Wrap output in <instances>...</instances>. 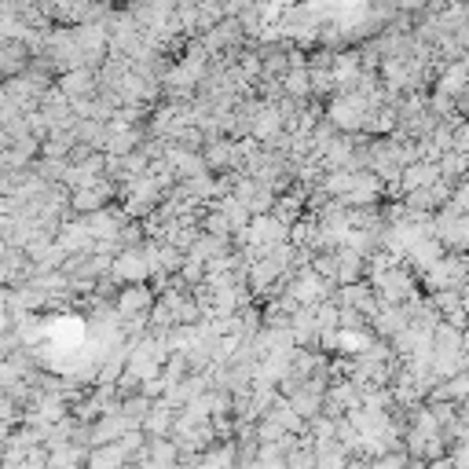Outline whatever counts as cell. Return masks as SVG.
Segmentation results:
<instances>
[{
    "label": "cell",
    "instance_id": "obj_1",
    "mask_svg": "<svg viewBox=\"0 0 469 469\" xmlns=\"http://www.w3.org/2000/svg\"><path fill=\"white\" fill-rule=\"evenodd\" d=\"M151 305H154V290H151L147 283H125V287L114 294V312H118V319L151 312Z\"/></svg>",
    "mask_w": 469,
    "mask_h": 469
},
{
    "label": "cell",
    "instance_id": "obj_2",
    "mask_svg": "<svg viewBox=\"0 0 469 469\" xmlns=\"http://www.w3.org/2000/svg\"><path fill=\"white\" fill-rule=\"evenodd\" d=\"M59 92L66 100H84V96H96V73L88 66H77V70H66L59 73Z\"/></svg>",
    "mask_w": 469,
    "mask_h": 469
},
{
    "label": "cell",
    "instance_id": "obj_3",
    "mask_svg": "<svg viewBox=\"0 0 469 469\" xmlns=\"http://www.w3.org/2000/svg\"><path fill=\"white\" fill-rule=\"evenodd\" d=\"M172 418H176V411H172V407H165L161 400H154V404H151V411H147V418L140 422V429H143V436H147V440H151V436H169Z\"/></svg>",
    "mask_w": 469,
    "mask_h": 469
},
{
    "label": "cell",
    "instance_id": "obj_4",
    "mask_svg": "<svg viewBox=\"0 0 469 469\" xmlns=\"http://www.w3.org/2000/svg\"><path fill=\"white\" fill-rule=\"evenodd\" d=\"M465 154H458V151H444L440 158H436V169H440V176L444 180H462L465 176Z\"/></svg>",
    "mask_w": 469,
    "mask_h": 469
},
{
    "label": "cell",
    "instance_id": "obj_5",
    "mask_svg": "<svg viewBox=\"0 0 469 469\" xmlns=\"http://www.w3.org/2000/svg\"><path fill=\"white\" fill-rule=\"evenodd\" d=\"M151 404H154V400H147L143 393H129V396H122V415H125L132 425H140V422L147 418Z\"/></svg>",
    "mask_w": 469,
    "mask_h": 469
},
{
    "label": "cell",
    "instance_id": "obj_6",
    "mask_svg": "<svg viewBox=\"0 0 469 469\" xmlns=\"http://www.w3.org/2000/svg\"><path fill=\"white\" fill-rule=\"evenodd\" d=\"M19 411H23V407H19V404H15V400H12L5 389H0V422L19 425Z\"/></svg>",
    "mask_w": 469,
    "mask_h": 469
},
{
    "label": "cell",
    "instance_id": "obj_7",
    "mask_svg": "<svg viewBox=\"0 0 469 469\" xmlns=\"http://www.w3.org/2000/svg\"><path fill=\"white\" fill-rule=\"evenodd\" d=\"M23 469H48V451H44V444H37V447H30V451L23 454Z\"/></svg>",
    "mask_w": 469,
    "mask_h": 469
},
{
    "label": "cell",
    "instance_id": "obj_8",
    "mask_svg": "<svg viewBox=\"0 0 469 469\" xmlns=\"http://www.w3.org/2000/svg\"><path fill=\"white\" fill-rule=\"evenodd\" d=\"M422 469H451V458L444 454V458H433V462H425Z\"/></svg>",
    "mask_w": 469,
    "mask_h": 469
},
{
    "label": "cell",
    "instance_id": "obj_9",
    "mask_svg": "<svg viewBox=\"0 0 469 469\" xmlns=\"http://www.w3.org/2000/svg\"><path fill=\"white\" fill-rule=\"evenodd\" d=\"M12 429H15V425H8V422H0V447H5V444H8V436H12Z\"/></svg>",
    "mask_w": 469,
    "mask_h": 469
},
{
    "label": "cell",
    "instance_id": "obj_10",
    "mask_svg": "<svg viewBox=\"0 0 469 469\" xmlns=\"http://www.w3.org/2000/svg\"><path fill=\"white\" fill-rule=\"evenodd\" d=\"M12 147V136H8V129H0V154H5Z\"/></svg>",
    "mask_w": 469,
    "mask_h": 469
}]
</instances>
